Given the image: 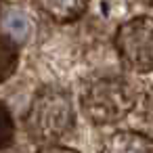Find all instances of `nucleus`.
<instances>
[{
  "label": "nucleus",
  "instance_id": "f257e3e1",
  "mask_svg": "<svg viewBox=\"0 0 153 153\" xmlns=\"http://www.w3.org/2000/svg\"><path fill=\"white\" fill-rule=\"evenodd\" d=\"M74 124L76 113L69 92L57 86H44L36 92L25 115L30 138L40 145H55L74 130Z\"/></svg>",
  "mask_w": 153,
  "mask_h": 153
},
{
  "label": "nucleus",
  "instance_id": "f03ea898",
  "mask_svg": "<svg viewBox=\"0 0 153 153\" xmlns=\"http://www.w3.org/2000/svg\"><path fill=\"white\" fill-rule=\"evenodd\" d=\"M84 115L97 124L107 126L124 120L136 105V88L122 76H103L88 82L80 94Z\"/></svg>",
  "mask_w": 153,
  "mask_h": 153
},
{
  "label": "nucleus",
  "instance_id": "7ed1b4c3",
  "mask_svg": "<svg viewBox=\"0 0 153 153\" xmlns=\"http://www.w3.org/2000/svg\"><path fill=\"white\" fill-rule=\"evenodd\" d=\"M113 44L126 69L136 74L153 71V17L138 15L124 21Z\"/></svg>",
  "mask_w": 153,
  "mask_h": 153
},
{
  "label": "nucleus",
  "instance_id": "20e7f679",
  "mask_svg": "<svg viewBox=\"0 0 153 153\" xmlns=\"http://www.w3.org/2000/svg\"><path fill=\"white\" fill-rule=\"evenodd\" d=\"M34 4L53 21L69 23L84 15L88 0H34Z\"/></svg>",
  "mask_w": 153,
  "mask_h": 153
},
{
  "label": "nucleus",
  "instance_id": "39448f33",
  "mask_svg": "<svg viewBox=\"0 0 153 153\" xmlns=\"http://www.w3.org/2000/svg\"><path fill=\"white\" fill-rule=\"evenodd\" d=\"M101 153H153V138L138 132H115L105 140Z\"/></svg>",
  "mask_w": 153,
  "mask_h": 153
},
{
  "label": "nucleus",
  "instance_id": "423d86ee",
  "mask_svg": "<svg viewBox=\"0 0 153 153\" xmlns=\"http://www.w3.org/2000/svg\"><path fill=\"white\" fill-rule=\"evenodd\" d=\"M17 67V46L7 36L0 34V82L7 80Z\"/></svg>",
  "mask_w": 153,
  "mask_h": 153
},
{
  "label": "nucleus",
  "instance_id": "0eeeda50",
  "mask_svg": "<svg viewBox=\"0 0 153 153\" xmlns=\"http://www.w3.org/2000/svg\"><path fill=\"white\" fill-rule=\"evenodd\" d=\"M13 136H15V124H13V117H11L9 109H7L2 103H0V151L11 145Z\"/></svg>",
  "mask_w": 153,
  "mask_h": 153
},
{
  "label": "nucleus",
  "instance_id": "6e6552de",
  "mask_svg": "<svg viewBox=\"0 0 153 153\" xmlns=\"http://www.w3.org/2000/svg\"><path fill=\"white\" fill-rule=\"evenodd\" d=\"M38 153H78L76 149H69V147H63V145H42Z\"/></svg>",
  "mask_w": 153,
  "mask_h": 153
},
{
  "label": "nucleus",
  "instance_id": "1a4fd4ad",
  "mask_svg": "<svg viewBox=\"0 0 153 153\" xmlns=\"http://www.w3.org/2000/svg\"><path fill=\"white\" fill-rule=\"evenodd\" d=\"M134 2H138V4H143V7H151V9H153V0H134Z\"/></svg>",
  "mask_w": 153,
  "mask_h": 153
},
{
  "label": "nucleus",
  "instance_id": "9d476101",
  "mask_svg": "<svg viewBox=\"0 0 153 153\" xmlns=\"http://www.w3.org/2000/svg\"><path fill=\"white\" fill-rule=\"evenodd\" d=\"M0 153H2V151H0Z\"/></svg>",
  "mask_w": 153,
  "mask_h": 153
}]
</instances>
